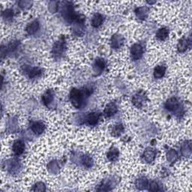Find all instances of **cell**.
I'll return each instance as SVG.
<instances>
[{"label":"cell","instance_id":"6da1fadb","mask_svg":"<svg viewBox=\"0 0 192 192\" xmlns=\"http://www.w3.org/2000/svg\"><path fill=\"white\" fill-rule=\"evenodd\" d=\"M70 99H71L73 105L77 108H79L81 106V104H82V94L77 89H73L71 91V94H70Z\"/></svg>","mask_w":192,"mask_h":192},{"label":"cell","instance_id":"7a4b0ae2","mask_svg":"<svg viewBox=\"0 0 192 192\" xmlns=\"http://www.w3.org/2000/svg\"><path fill=\"white\" fill-rule=\"evenodd\" d=\"M143 53V49L141 45L140 44H134L131 50V54H132V59H138L142 57Z\"/></svg>","mask_w":192,"mask_h":192},{"label":"cell","instance_id":"3957f363","mask_svg":"<svg viewBox=\"0 0 192 192\" xmlns=\"http://www.w3.org/2000/svg\"><path fill=\"white\" fill-rule=\"evenodd\" d=\"M25 149V145L20 140H17L16 142H15L13 145V151L16 155H21Z\"/></svg>","mask_w":192,"mask_h":192},{"label":"cell","instance_id":"277c9868","mask_svg":"<svg viewBox=\"0 0 192 192\" xmlns=\"http://www.w3.org/2000/svg\"><path fill=\"white\" fill-rule=\"evenodd\" d=\"M116 112L117 107L114 103H110L104 110V113L107 116H111L114 115Z\"/></svg>","mask_w":192,"mask_h":192},{"label":"cell","instance_id":"5b68a950","mask_svg":"<svg viewBox=\"0 0 192 192\" xmlns=\"http://www.w3.org/2000/svg\"><path fill=\"white\" fill-rule=\"evenodd\" d=\"M178 107V101L176 98H171L166 102V107L169 110H174Z\"/></svg>","mask_w":192,"mask_h":192},{"label":"cell","instance_id":"8992f818","mask_svg":"<svg viewBox=\"0 0 192 192\" xmlns=\"http://www.w3.org/2000/svg\"><path fill=\"white\" fill-rule=\"evenodd\" d=\"M165 71H166V68L163 65H158L156 67L154 70V76L155 78H161L164 75Z\"/></svg>","mask_w":192,"mask_h":192},{"label":"cell","instance_id":"52a82bcc","mask_svg":"<svg viewBox=\"0 0 192 192\" xmlns=\"http://www.w3.org/2000/svg\"><path fill=\"white\" fill-rule=\"evenodd\" d=\"M44 125L41 122H35L32 125V130L33 131L34 133L37 134V135L41 134L44 131Z\"/></svg>","mask_w":192,"mask_h":192},{"label":"cell","instance_id":"ba28073f","mask_svg":"<svg viewBox=\"0 0 192 192\" xmlns=\"http://www.w3.org/2000/svg\"><path fill=\"white\" fill-rule=\"evenodd\" d=\"M99 119V114L97 113H91L87 116V122L91 125H94L98 122V120Z\"/></svg>","mask_w":192,"mask_h":192},{"label":"cell","instance_id":"9c48e42d","mask_svg":"<svg viewBox=\"0 0 192 192\" xmlns=\"http://www.w3.org/2000/svg\"><path fill=\"white\" fill-rule=\"evenodd\" d=\"M38 28H39V23L37 21H34L32 22V23H31L30 24L27 26V28H26V31H27V32L29 34L32 35V34H34L35 32H37Z\"/></svg>","mask_w":192,"mask_h":192},{"label":"cell","instance_id":"30bf717a","mask_svg":"<svg viewBox=\"0 0 192 192\" xmlns=\"http://www.w3.org/2000/svg\"><path fill=\"white\" fill-rule=\"evenodd\" d=\"M188 41L186 38H182L179 41V44H178V50L179 52H184L187 50L188 47Z\"/></svg>","mask_w":192,"mask_h":192},{"label":"cell","instance_id":"8fae6325","mask_svg":"<svg viewBox=\"0 0 192 192\" xmlns=\"http://www.w3.org/2000/svg\"><path fill=\"white\" fill-rule=\"evenodd\" d=\"M103 22V17L99 14H96L93 17V20H92V24L94 27H98L101 25Z\"/></svg>","mask_w":192,"mask_h":192},{"label":"cell","instance_id":"7c38bea8","mask_svg":"<svg viewBox=\"0 0 192 192\" xmlns=\"http://www.w3.org/2000/svg\"><path fill=\"white\" fill-rule=\"evenodd\" d=\"M168 34H169V32H168V29H165V28H162V29H159L158 32L156 34V36H157V38H158L159 40L162 41L168 38Z\"/></svg>","mask_w":192,"mask_h":192},{"label":"cell","instance_id":"4fadbf2b","mask_svg":"<svg viewBox=\"0 0 192 192\" xmlns=\"http://www.w3.org/2000/svg\"><path fill=\"white\" fill-rule=\"evenodd\" d=\"M143 155H144V158L146 161L151 162L154 160L155 153L154 151H152V149H146Z\"/></svg>","mask_w":192,"mask_h":192},{"label":"cell","instance_id":"5bb4252c","mask_svg":"<svg viewBox=\"0 0 192 192\" xmlns=\"http://www.w3.org/2000/svg\"><path fill=\"white\" fill-rule=\"evenodd\" d=\"M119 152L117 149H113L109 151L108 154H107V158L110 161H114L118 158Z\"/></svg>","mask_w":192,"mask_h":192},{"label":"cell","instance_id":"9a60e30c","mask_svg":"<svg viewBox=\"0 0 192 192\" xmlns=\"http://www.w3.org/2000/svg\"><path fill=\"white\" fill-rule=\"evenodd\" d=\"M95 67H96V70L98 71H102L104 68V61L102 59H97L95 63Z\"/></svg>","mask_w":192,"mask_h":192},{"label":"cell","instance_id":"2e32d148","mask_svg":"<svg viewBox=\"0 0 192 192\" xmlns=\"http://www.w3.org/2000/svg\"><path fill=\"white\" fill-rule=\"evenodd\" d=\"M53 100V94L50 91L47 92L44 96H43V101H44V103L47 104L50 103Z\"/></svg>","mask_w":192,"mask_h":192},{"label":"cell","instance_id":"e0dca14e","mask_svg":"<svg viewBox=\"0 0 192 192\" xmlns=\"http://www.w3.org/2000/svg\"><path fill=\"white\" fill-rule=\"evenodd\" d=\"M41 71L40 69H38V68H32V70L29 71V76L30 77H35V76L38 75L39 74H41Z\"/></svg>","mask_w":192,"mask_h":192},{"label":"cell","instance_id":"ac0fdd59","mask_svg":"<svg viewBox=\"0 0 192 192\" xmlns=\"http://www.w3.org/2000/svg\"><path fill=\"white\" fill-rule=\"evenodd\" d=\"M34 191H44L45 190V188H44V185L43 183H41V182H38V183H37L36 185H35V188H33Z\"/></svg>","mask_w":192,"mask_h":192},{"label":"cell","instance_id":"d6986e66","mask_svg":"<svg viewBox=\"0 0 192 192\" xmlns=\"http://www.w3.org/2000/svg\"><path fill=\"white\" fill-rule=\"evenodd\" d=\"M123 129H122V126L121 125H118L116 127H115V129H113V132H114V135L117 136V135H119L120 134L122 133V132Z\"/></svg>","mask_w":192,"mask_h":192},{"label":"cell","instance_id":"ffe728a7","mask_svg":"<svg viewBox=\"0 0 192 192\" xmlns=\"http://www.w3.org/2000/svg\"><path fill=\"white\" fill-rule=\"evenodd\" d=\"M149 190L152 191H158V184L155 182H152L150 184V186H149Z\"/></svg>","mask_w":192,"mask_h":192},{"label":"cell","instance_id":"44dd1931","mask_svg":"<svg viewBox=\"0 0 192 192\" xmlns=\"http://www.w3.org/2000/svg\"><path fill=\"white\" fill-rule=\"evenodd\" d=\"M83 164L86 167H89L91 166V159L89 157L86 156V157L83 158Z\"/></svg>","mask_w":192,"mask_h":192}]
</instances>
